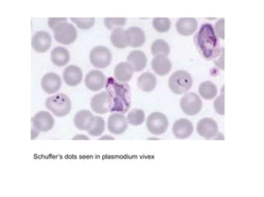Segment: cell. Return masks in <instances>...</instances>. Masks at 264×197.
<instances>
[{"mask_svg": "<svg viewBox=\"0 0 264 197\" xmlns=\"http://www.w3.org/2000/svg\"><path fill=\"white\" fill-rule=\"evenodd\" d=\"M194 43L198 52L206 60L215 59L220 56L221 49L214 28L209 23L201 26L194 36Z\"/></svg>", "mask_w": 264, "mask_h": 197, "instance_id": "obj_1", "label": "cell"}, {"mask_svg": "<svg viewBox=\"0 0 264 197\" xmlns=\"http://www.w3.org/2000/svg\"><path fill=\"white\" fill-rule=\"evenodd\" d=\"M106 90L110 99V112L126 114L131 105L130 85L121 84L116 79L109 77L106 82Z\"/></svg>", "mask_w": 264, "mask_h": 197, "instance_id": "obj_2", "label": "cell"}, {"mask_svg": "<svg viewBox=\"0 0 264 197\" xmlns=\"http://www.w3.org/2000/svg\"><path fill=\"white\" fill-rule=\"evenodd\" d=\"M47 110L52 112L56 117H65L71 111V101L65 94H56L47 98L46 101Z\"/></svg>", "mask_w": 264, "mask_h": 197, "instance_id": "obj_3", "label": "cell"}, {"mask_svg": "<svg viewBox=\"0 0 264 197\" xmlns=\"http://www.w3.org/2000/svg\"><path fill=\"white\" fill-rule=\"evenodd\" d=\"M193 84V77L186 71H177L170 76L168 80L170 90L176 95H182L188 92Z\"/></svg>", "mask_w": 264, "mask_h": 197, "instance_id": "obj_4", "label": "cell"}, {"mask_svg": "<svg viewBox=\"0 0 264 197\" xmlns=\"http://www.w3.org/2000/svg\"><path fill=\"white\" fill-rule=\"evenodd\" d=\"M54 31V37L60 44L69 46L73 44L77 39V30L70 23H61Z\"/></svg>", "mask_w": 264, "mask_h": 197, "instance_id": "obj_5", "label": "cell"}, {"mask_svg": "<svg viewBox=\"0 0 264 197\" xmlns=\"http://www.w3.org/2000/svg\"><path fill=\"white\" fill-rule=\"evenodd\" d=\"M146 126L148 131L154 135H161L168 129V118L162 113H152L147 118Z\"/></svg>", "mask_w": 264, "mask_h": 197, "instance_id": "obj_6", "label": "cell"}, {"mask_svg": "<svg viewBox=\"0 0 264 197\" xmlns=\"http://www.w3.org/2000/svg\"><path fill=\"white\" fill-rule=\"evenodd\" d=\"M90 62L97 69H105L111 62V53L107 47L97 46L92 49L89 55Z\"/></svg>", "mask_w": 264, "mask_h": 197, "instance_id": "obj_7", "label": "cell"}, {"mask_svg": "<svg viewBox=\"0 0 264 197\" xmlns=\"http://www.w3.org/2000/svg\"><path fill=\"white\" fill-rule=\"evenodd\" d=\"M181 108L185 114L193 116L199 114L202 107V102L195 93H187L181 99Z\"/></svg>", "mask_w": 264, "mask_h": 197, "instance_id": "obj_8", "label": "cell"}, {"mask_svg": "<svg viewBox=\"0 0 264 197\" xmlns=\"http://www.w3.org/2000/svg\"><path fill=\"white\" fill-rule=\"evenodd\" d=\"M55 120L52 115L46 111H41L32 118V125L36 131L40 133H46L53 128Z\"/></svg>", "mask_w": 264, "mask_h": 197, "instance_id": "obj_9", "label": "cell"}, {"mask_svg": "<svg viewBox=\"0 0 264 197\" xmlns=\"http://www.w3.org/2000/svg\"><path fill=\"white\" fill-rule=\"evenodd\" d=\"M198 135L205 139H211L218 134V125L212 118H202L197 125Z\"/></svg>", "mask_w": 264, "mask_h": 197, "instance_id": "obj_10", "label": "cell"}, {"mask_svg": "<svg viewBox=\"0 0 264 197\" xmlns=\"http://www.w3.org/2000/svg\"><path fill=\"white\" fill-rule=\"evenodd\" d=\"M128 127L127 118L123 114H112L107 121V128L110 133L120 135L126 131Z\"/></svg>", "mask_w": 264, "mask_h": 197, "instance_id": "obj_11", "label": "cell"}, {"mask_svg": "<svg viewBox=\"0 0 264 197\" xmlns=\"http://www.w3.org/2000/svg\"><path fill=\"white\" fill-rule=\"evenodd\" d=\"M84 83L87 88L92 92H99L106 85V77L100 71H90L86 75Z\"/></svg>", "mask_w": 264, "mask_h": 197, "instance_id": "obj_12", "label": "cell"}, {"mask_svg": "<svg viewBox=\"0 0 264 197\" xmlns=\"http://www.w3.org/2000/svg\"><path fill=\"white\" fill-rule=\"evenodd\" d=\"M90 107L96 114H105L110 111V99L107 92L97 94L91 99Z\"/></svg>", "mask_w": 264, "mask_h": 197, "instance_id": "obj_13", "label": "cell"}, {"mask_svg": "<svg viewBox=\"0 0 264 197\" xmlns=\"http://www.w3.org/2000/svg\"><path fill=\"white\" fill-rule=\"evenodd\" d=\"M51 46V36L46 31H39L32 36V47L36 52L45 53Z\"/></svg>", "mask_w": 264, "mask_h": 197, "instance_id": "obj_14", "label": "cell"}, {"mask_svg": "<svg viewBox=\"0 0 264 197\" xmlns=\"http://www.w3.org/2000/svg\"><path fill=\"white\" fill-rule=\"evenodd\" d=\"M42 87L49 95L59 92L61 87V78L59 75L53 73L45 75L42 79Z\"/></svg>", "mask_w": 264, "mask_h": 197, "instance_id": "obj_15", "label": "cell"}, {"mask_svg": "<svg viewBox=\"0 0 264 197\" xmlns=\"http://www.w3.org/2000/svg\"><path fill=\"white\" fill-rule=\"evenodd\" d=\"M126 40L129 47L139 48L145 43V35L141 28L130 27L126 31Z\"/></svg>", "mask_w": 264, "mask_h": 197, "instance_id": "obj_16", "label": "cell"}, {"mask_svg": "<svg viewBox=\"0 0 264 197\" xmlns=\"http://www.w3.org/2000/svg\"><path fill=\"white\" fill-rule=\"evenodd\" d=\"M193 133V125L190 121L182 118L176 121L173 127V133L178 139L188 138Z\"/></svg>", "mask_w": 264, "mask_h": 197, "instance_id": "obj_17", "label": "cell"}, {"mask_svg": "<svg viewBox=\"0 0 264 197\" xmlns=\"http://www.w3.org/2000/svg\"><path fill=\"white\" fill-rule=\"evenodd\" d=\"M63 79L66 85L69 86H77L82 81V70L76 65L68 66L64 70Z\"/></svg>", "mask_w": 264, "mask_h": 197, "instance_id": "obj_18", "label": "cell"}, {"mask_svg": "<svg viewBox=\"0 0 264 197\" xmlns=\"http://www.w3.org/2000/svg\"><path fill=\"white\" fill-rule=\"evenodd\" d=\"M95 116L88 110H81L73 118V123L79 130L88 131L95 122Z\"/></svg>", "mask_w": 264, "mask_h": 197, "instance_id": "obj_19", "label": "cell"}, {"mask_svg": "<svg viewBox=\"0 0 264 197\" xmlns=\"http://www.w3.org/2000/svg\"><path fill=\"white\" fill-rule=\"evenodd\" d=\"M151 66L154 72L161 77L168 75L172 69V63L169 59L163 55L155 57L151 62Z\"/></svg>", "mask_w": 264, "mask_h": 197, "instance_id": "obj_20", "label": "cell"}, {"mask_svg": "<svg viewBox=\"0 0 264 197\" xmlns=\"http://www.w3.org/2000/svg\"><path fill=\"white\" fill-rule=\"evenodd\" d=\"M133 73L134 69L129 62H120L114 70V77L117 81L126 83L130 81L133 77Z\"/></svg>", "mask_w": 264, "mask_h": 197, "instance_id": "obj_21", "label": "cell"}, {"mask_svg": "<svg viewBox=\"0 0 264 197\" xmlns=\"http://www.w3.org/2000/svg\"><path fill=\"white\" fill-rule=\"evenodd\" d=\"M127 61L136 72H141L146 68L147 57L145 53L141 50H134L129 54L127 57Z\"/></svg>", "mask_w": 264, "mask_h": 197, "instance_id": "obj_22", "label": "cell"}, {"mask_svg": "<svg viewBox=\"0 0 264 197\" xmlns=\"http://www.w3.org/2000/svg\"><path fill=\"white\" fill-rule=\"evenodd\" d=\"M197 29V21L195 18H180L177 21V31L183 36L193 35Z\"/></svg>", "mask_w": 264, "mask_h": 197, "instance_id": "obj_23", "label": "cell"}, {"mask_svg": "<svg viewBox=\"0 0 264 197\" xmlns=\"http://www.w3.org/2000/svg\"><path fill=\"white\" fill-rule=\"evenodd\" d=\"M157 84V79L155 75L150 73H144L137 79L139 89L143 92H150L155 90Z\"/></svg>", "mask_w": 264, "mask_h": 197, "instance_id": "obj_24", "label": "cell"}, {"mask_svg": "<svg viewBox=\"0 0 264 197\" xmlns=\"http://www.w3.org/2000/svg\"><path fill=\"white\" fill-rule=\"evenodd\" d=\"M51 62L57 67H64L69 62V50L64 47H56L51 51Z\"/></svg>", "mask_w": 264, "mask_h": 197, "instance_id": "obj_25", "label": "cell"}, {"mask_svg": "<svg viewBox=\"0 0 264 197\" xmlns=\"http://www.w3.org/2000/svg\"><path fill=\"white\" fill-rule=\"evenodd\" d=\"M111 43L118 49H125L128 47L126 40V31L120 27L114 30L111 35Z\"/></svg>", "mask_w": 264, "mask_h": 197, "instance_id": "obj_26", "label": "cell"}, {"mask_svg": "<svg viewBox=\"0 0 264 197\" xmlns=\"http://www.w3.org/2000/svg\"><path fill=\"white\" fill-rule=\"evenodd\" d=\"M199 93L205 100H212L217 95V88L212 81H204L200 85Z\"/></svg>", "mask_w": 264, "mask_h": 197, "instance_id": "obj_27", "label": "cell"}, {"mask_svg": "<svg viewBox=\"0 0 264 197\" xmlns=\"http://www.w3.org/2000/svg\"><path fill=\"white\" fill-rule=\"evenodd\" d=\"M170 53L169 46L163 39H157L151 45V54L154 56H167Z\"/></svg>", "mask_w": 264, "mask_h": 197, "instance_id": "obj_28", "label": "cell"}, {"mask_svg": "<svg viewBox=\"0 0 264 197\" xmlns=\"http://www.w3.org/2000/svg\"><path fill=\"white\" fill-rule=\"evenodd\" d=\"M145 112L141 108H133L130 112L128 113V123L132 126H140L145 122Z\"/></svg>", "mask_w": 264, "mask_h": 197, "instance_id": "obj_29", "label": "cell"}, {"mask_svg": "<svg viewBox=\"0 0 264 197\" xmlns=\"http://www.w3.org/2000/svg\"><path fill=\"white\" fill-rule=\"evenodd\" d=\"M105 130V121L101 117H95V122L92 123L88 133L92 137H99L102 135Z\"/></svg>", "mask_w": 264, "mask_h": 197, "instance_id": "obj_30", "label": "cell"}, {"mask_svg": "<svg viewBox=\"0 0 264 197\" xmlns=\"http://www.w3.org/2000/svg\"><path fill=\"white\" fill-rule=\"evenodd\" d=\"M153 27L158 32L164 33V32L169 31L171 21L167 17H164V18L156 17V18H154Z\"/></svg>", "mask_w": 264, "mask_h": 197, "instance_id": "obj_31", "label": "cell"}, {"mask_svg": "<svg viewBox=\"0 0 264 197\" xmlns=\"http://www.w3.org/2000/svg\"><path fill=\"white\" fill-rule=\"evenodd\" d=\"M71 21H73L79 29L88 30L91 29L95 26V18H76L72 17Z\"/></svg>", "mask_w": 264, "mask_h": 197, "instance_id": "obj_32", "label": "cell"}, {"mask_svg": "<svg viewBox=\"0 0 264 197\" xmlns=\"http://www.w3.org/2000/svg\"><path fill=\"white\" fill-rule=\"evenodd\" d=\"M126 23V18H114L108 17L104 19V24L108 30H115L120 28V27L125 25Z\"/></svg>", "mask_w": 264, "mask_h": 197, "instance_id": "obj_33", "label": "cell"}, {"mask_svg": "<svg viewBox=\"0 0 264 197\" xmlns=\"http://www.w3.org/2000/svg\"><path fill=\"white\" fill-rule=\"evenodd\" d=\"M214 108L216 112L220 115H224V94L216 98L214 102Z\"/></svg>", "mask_w": 264, "mask_h": 197, "instance_id": "obj_34", "label": "cell"}, {"mask_svg": "<svg viewBox=\"0 0 264 197\" xmlns=\"http://www.w3.org/2000/svg\"><path fill=\"white\" fill-rule=\"evenodd\" d=\"M216 37L224 39V19L221 18L216 23L214 28Z\"/></svg>", "mask_w": 264, "mask_h": 197, "instance_id": "obj_35", "label": "cell"}, {"mask_svg": "<svg viewBox=\"0 0 264 197\" xmlns=\"http://www.w3.org/2000/svg\"><path fill=\"white\" fill-rule=\"evenodd\" d=\"M63 23H67V18H65V17H63V18H52V17H50V18L48 19L49 27L53 31H55V28L60 24Z\"/></svg>", "mask_w": 264, "mask_h": 197, "instance_id": "obj_36", "label": "cell"}, {"mask_svg": "<svg viewBox=\"0 0 264 197\" xmlns=\"http://www.w3.org/2000/svg\"><path fill=\"white\" fill-rule=\"evenodd\" d=\"M215 64L216 66L218 67L219 69H221V70H224V49H221V52H220V58H219L218 61L215 60L214 61Z\"/></svg>", "mask_w": 264, "mask_h": 197, "instance_id": "obj_37", "label": "cell"}, {"mask_svg": "<svg viewBox=\"0 0 264 197\" xmlns=\"http://www.w3.org/2000/svg\"><path fill=\"white\" fill-rule=\"evenodd\" d=\"M88 138L87 136L85 135H78L76 137H73V140H88Z\"/></svg>", "mask_w": 264, "mask_h": 197, "instance_id": "obj_38", "label": "cell"}, {"mask_svg": "<svg viewBox=\"0 0 264 197\" xmlns=\"http://www.w3.org/2000/svg\"><path fill=\"white\" fill-rule=\"evenodd\" d=\"M100 140H114V138L112 137H110V136H104V137L100 138Z\"/></svg>", "mask_w": 264, "mask_h": 197, "instance_id": "obj_39", "label": "cell"}]
</instances>
